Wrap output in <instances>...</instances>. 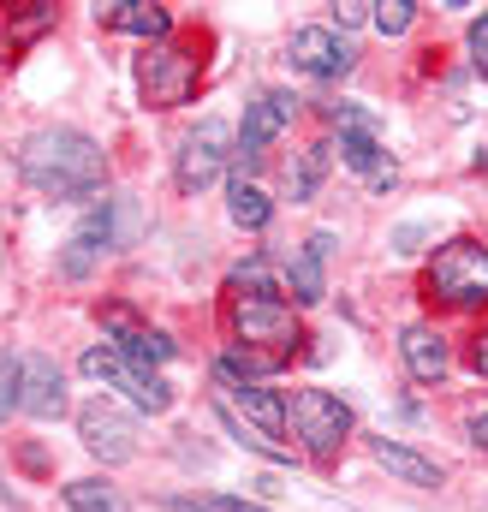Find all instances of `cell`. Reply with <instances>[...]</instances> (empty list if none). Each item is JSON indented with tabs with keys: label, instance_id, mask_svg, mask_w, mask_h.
Listing matches in <instances>:
<instances>
[{
	"label": "cell",
	"instance_id": "obj_24",
	"mask_svg": "<svg viewBox=\"0 0 488 512\" xmlns=\"http://www.w3.org/2000/svg\"><path fill=\"white\" fill-rule=\"evenodd\" d=\"M18 382H24V364L0 358V423H6V411H18Z\"/></svg>",
	"mask_w": 488,
	"mask_h": 512
},
{
	"label": "cell",
	"instance_id": "obj_8",
	"mask_svg": "<svg viewBox=\"0 0 488 512\" xmlns=\"http://www.w3.org/2000/svg\"><path fill=\"white\" fill-rule=\"evenodd\" d=\"M292 66L298 72H310V78H346L352 72V42L340 36V30H328V24H304V30H292Z\"/></svg>",
	"mask_w": 488,
	"mask_h": 512
},
{
	"label": "cell",
	"instance_id": "obj_16",
	"mask_svg": "<svg viewBox=\"0 0 488 512\" xmlns=\"http://www.w3.org/2000/svg\"><path fill=\"white\" fill-rule=\"evenodd\" d=\"M369 453H375V465H381L387 477H399V483H411V489H435V483H441V465H435V459H423L417 447H399V441H375Z\"/></svg>",
	"mask_w": 488,
	"mask_h": 512
},
{
	"label": "cell",
	"instance_id": "obj_6",
	"mask_svg": "<svg viewBox=\"0 0 488 512\" xmlns=\"http://www.w3.org/2000/svg\"><path fill=\"white\" fill-rule=\"evenodd\" d=\"M227 155H233V126L227 120H203V126L191 131L185 143H179V191H209L215 179H221V167H227Z\"/></svg>",
	"mask_w": 488,
	"mask_h": 512
},
{
	"label": "cell",
	"instance_id": "obj_28",
	"mask_svg": "<svg viewBox=\"0 0 488 512\" xmlns=\"http://www.w3.org/2000/svg\"><path fill=\"white\" fill-rule=\"evenodd\" d=\"M221 512H268V507H256V501H221Z\"/></svg>",
	"mask_w": 488,
	"mask_h": 512
},
{
	"label": "cell",
	"instance_id": "obj_20",
	"mask_svg": "<svg viewBox=\"0 0 488 512\" xmlns=\"http://www.w3.org/2000/svg\"><path fill=\"white\" fill-rule=\"evenodd\" d=\"M322 173H328V143H310V149L298 155V167H292V197H298V203H304V197H316Z\"/></svg>",
	"mask_w": 488,
	"mask_h": 512
},
{
	"label": "cell",
	"instance_id": "obj_5",
	"mask_svg": "<svg viewBox=\"0 0 488 512\" xmlns=\"http://www.w3.org/2000/svg\"><path fill=\"white\" fill-rule=\"evenodd\" d=\"M197 72H203V54H197V48H149L143 66H137L143 102H149V108H179V102H191Z\"/></svg>",
	"mask_w": 488,
	"mask_h": 512
},
{
	"label": "cell",
	"instance_id": "obj_1",
	"mask_svg": "<svg viewBox=\"0 0 488 512\" xmlns=\"http://www.w3.org/2000/svg\"><path fill=\"white\" fill-rule=\"evenodd\" d=\"M18 173L42 197H90V191H102L108 161H102L96 137H84L72 126H54V131H36L18 149Z\"/></svg>",
	"mask_w": 488,
	"mask_h": 512
},
{
	"label": "cell",
	"instance_id": "obj_17",
	"mask_svg": "<svg viewBox=\"0 0 488 512\" xmlns=\"http://www.w3.org/2000/svg\"><path fill=\"white\" fill-rule=\"evenodd\" d=\"M227 215H233V221H239L244 233H262V227H268V215H274V203H268V197H262V185H250V179H233V191H227Z\"/></svg>",
	"mask_w": 488,
	"mask_h": 512
},
{
	"label": "cell",
	"instance_id": "obj_19",
	"mask_svg": "<svg viewBox=\"0 0 488 512\" xmlns=\"http://www.w3.org/2000/svg\"><path fill=\"white\" fill-rule=\"evenodd\" d=\"M221 423L233 429V441H239V447H250V453H262V459H274V465L286 459V441H268V435H262L256 423H239V411H233V405H221Z\"/></svg>",
	"mask_w": 488,
	"mask_h": 512
},
{
	"label": "cell",
	"instance_id": "obj_9",
	"mask_svg": "<svg viewBox=\"0 0 488 512\" xmlns=\"http://www.w3.org/2000/svg\"><path fill=\"white\" fill-rule=\"evenodd\" d=\"M102 328L114 334V352L131 358V364H143V370H155V364H167V358L179 352L161 328H143L131 310H120V304H108V310H102Z\"/></svg>",
	"mask_w": 488,
	"mask_h": 512
},
{
	"label": "cell",
	"instance_id": "obj_18",
	"mask_svg": "<svg viewBox=\"0 0 488 512\" xmlns=\"http://www.w3.org/2000/svg\"><path fill=\"white\" fill-rule=\"evenodd\" d=\"M108 24H114V30H131V36H167V30H173V18H167L161 6H143V0L114 6V12H108Z\"/></svg>",
	"mask_w": 488,
	"mask_h": 512
},
{
	"label": "cell",
	"instance_id": "obj_13",
	"mask_svg": "<svg viewBox=\"0 0 488 512\" xmlns=\"http://www.w3.org/2000/svg\"><path fill=\"white\" fill-rule=\"evenodd\" d=\"M221 382V405H244V417L274 441L280 429H286V405L268 393V387H256V382H233V376H215Z\"/></svg>",
	"mask_w": 488,
	"mask_h": 512
},
{
	"label": "cell",
	"instance_id": "obj_25",
	"mask_svg": "<svg viewBox=\"0 0 488 512\" xmlns=\"http://www.w3.org/2000/svg\"><path fill=\"white\" fill-rule=\"evenodd\" d=\"M471 66H477V72L488 78V12L477 18V24H471Z\"/></svg>",
	"mask_w": 488,
	"mask_h": 512
},
{
	"label": "cell",
	"instance_id": "obj_23",
	"mask_svg": "<svg viewBox=\"0 0 488 512\" xmlns=\"http://www.w3.org/2000/svg\"><path fill=\"white\" fill-rule=\"evenodd\" d=\"M369 18H375V30H381V36H399V30H411L417 6H411V0H387V6H375Z\"/></svg>",
	"mask_w": 488,
	"mask_h": 512
},
{
	"label": "cell",
	"instance_id": "obj_4",
	"mask_svg": "<svg viewBox=\"0 0 488 512\" xmlns=\"http://www.w3.org/2000/svg\"><path fill=\"white\" fill-rule=\"evenodd\" d=\"M84 376L90 382H102V387H120L131 405H143L149 417H161L167 405H173V387L161 382L155 370H143V364H131V358H120L114 346H90L84 352Z\"/></svg>",
	"mask_w": 488,
	"mask_h": 512
},
{
	"label": "cell",
	"instance_id": "obj_2",
	"mask_svg": "<svg viewBox=\"0 0 488 512\" xmlns=\"http://www.w3.org/2000/svg\"><path fill=\"white\" fill-rule=\"evenodd\" d=\"M423 280H429V298H441L453 310H477V304H488V251L477 239H453L435 251Z\"/></svg>",
	"mask_w": 488,
	"mask_h": 512
},
{
	"label": "cell",
	"instance_id": "obj_21",
	"mask_svg": "<svg viewBox=\"0 0 488 512\" xmlns=\"http://www.w3.org/2000/svg\"><path fill=\"white\" fill-rule=\"evenodd\" d=\"M66 507L72 512H125L108 483H66Z\"/></svg>",
	"mask_w": 488,
	"mask_h": 512
},
{
	"label": "cell",
	"instance_id": "obj_14",
	"mask_svg": "<svg viewBox=\"0 0 488 512\" xmlns=\"http://www.w3.org/2000/svg\"><path fill=\"white\" fill-rule=\"evenodd\" d=\"M399 352H405V370L417 376V382H447V370H453V352H447V340L435 334V328H405V340H399Z\"/></svg>",
	"mask_w": 488,
	"mask_h": 512
},
{
	"label": "cell",
	"instance_id": "obj_26",
	"mask_svg": "<svg viewBox=\"0 0 488 512\" xmlns=\"http://www.w3.org/2000/svg\"><path fill=\"white\" fill-rule=\"evenodd\" d=\"M471 370L488 382V334H477V340H471Z\"/></svg>",
	"mask_w": 488,
	"mask_h": 512
},
{
	"label": "cell",
	"instance_id": "obj_15",
	"mask_svg": "<svg viewBox=\"0 0 488 512\" xmlns=\"http://www.w3.org/2000/svg\"><path fill=\"white\" fill-rule=\"evenodd\" d=\"M108 245H114V209L102 203V209L72 233V245H66V256H60V274H72V280H78V274H90V262L108 251Z\"/></svg>",
	"mask_w": 488,
	"mask_h": 512
},
{
	"label": "cell",
	"instance_id": "obj_7",
	"mask_svg": "<svg viewBox=\"0 0 488 512\" xmlns=\"http://www.w3.org/2000/svg\"><path fill=\"white\" fill-rule=\"evenodd\" d=\"M334 114H340V161L364 173V179H369V191H387V185L399 179V167L387 161L381 137L369 131V120L358 114V108H334Z\"/></svg>",
	"mask_w": 488,
	"mask_h": 512
},
{
	"label": "cell",
	"instance_id": "obj_22",
	"mask_svg": "<svg viewBox=\"0 0 488 512\" xmlns=\"http://www.w3.org/2000/svg\"><path fill=\"white\" fill-rule=\"evenodd\" d=\"M286 280H292V298H298V304H316V298H322V256L304 251L298 262H292Z\"/></svg>",
	"mask_w": 488,
	"mask_h": 512
},
{
	"label": "cell",
	"instance_id": "obj_27",
	"mask_svg": "<svg viewBox=\"0 0 488 512\" xmlns=\"http://www.w3.org/2000/svg\"><path fill=\"white\" fill-rule=\"evenodd\" d=\"M471 441H477V447H488V411H477V417H471Z\"/></svg>",
	"mask_w": 488,
	"mask_h": 512
},
{
	"label": "cell",
	"instance_id": "obj_10",
	"mask_svg": "<svg viewBox=\"0 0 488 512\" xmlns=\"http://www.w3.org/2000/svg\"><path fill=\"white\" fill-rule=\"evenodd\" d=\"M78 435H84V447L102 453L108 465H120V459L137 453V441H131V417H125L120 405H108V399H96V405L78 411Z\"/></svg>",
	"mask_w": 488,
	"mask_h": 512
},
{
	"label": "cell",
	"instance_id": "obj_3",
	"mask_svg": "<svg viewBox=\"0 0 488 512\" xmlns=\"http://www.w3.org/2000/svg\"><path fill=\"white\" fill-rule=\"evenodd\" d=\"M286 423H292V435L304 441L310 459H334V453L346 447V435H352V405L334 399L328 387H298Z\"/></svg>",
	"mask_w": 488,
	"mask_h": 512
},
{
	"label": "cell",
	"instance_id": "obj_12",
	"mask_svg": "<svg viewBox=\"0 0 488 512\" xmlns=\"http://www.w3.org/2000/svg\"><path fill=\"white\" fill-rule=\"evenodd\" d=\"M18 411H30V417H42V423L66 411V382H60V364H54V358H24Z\"/></svg>",
	"mask_w": 488,
	"mask_h": 512
},
{
	"label": "cell",
	"instance_id": "obj_11",
	"mask_svg": "<svg viewBox=\"0 0 488 512\" xmlns=\"http://www.w3.org/2000/svg\"><path fill=\"white\" fill-rule=\"evenodd\" d=\"M292 126V96H280V90H268V96H256L250 102V114H244V137H239V161L250 167L280 131Z\"/></svg>",
	"mask_w": 488,
	"mask_h": 512
}]
</instances>
